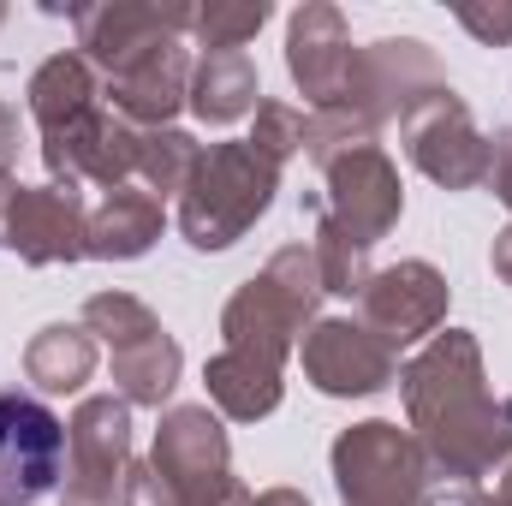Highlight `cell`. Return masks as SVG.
<instances>
[{
	"mask_svg": "<svg viewBox=\"0 0 512 506\" xmlns=\"http://www.w3.org/2000/svg\"><path fill=\"white\" fill-rule=\"evenodd\" d=\"M399 393L429 477L477 489L512 459V399H495L477 334L465 328L435 334L399 370Z\"/></svg>",
	"mask_w": 512,
	"mask_h": 506,
	"instance_id": "cell-1",
	"label": "cell"
},
{
	"mask_svg": "<svg viewBox=\"0 0 512 506\" xmlns=\"http://www.w3.org/2000/svg\"><path fill=\"white\" fill-rule=\"evenodd\" d=\"M245 483L233 477L227 429L209 405H173L161 411L149 465L126 471L120 506H245Z\"/></svg>",
	"mask_w": 512,
	"mask_h": 506,
	"instance_id": "cell-2",
	"label": "cell"
},
{
	"mask_svg": "<svg viewBox=\"0 0 512 506\" xmlns=\"http://www.w3.org/2000/svg\"><path fill=\"white\" fill-rule=\"evenodd\" d=\"M316 304H322V274H316V251L286 245L268 256V268L245 280L227 310H221V340L227 352L262 358L274 370H286L292 346L316 328Z\"/></svg>",
	"mask_w": 512,
	"mask_h": 506,
	"instance_id": "cell-3",
	"label": "cell"
},
{
	"mask_svg": "<svg viewBox=\"0 0 512 506\" xmlns=\"http://www.w3.org/2000/svg\"><path fill=\"white\" fill-rule=\"evenodd\" d=\"M274 191H280V167L262 161L251 143H209L179 197V233L197 251H227L268 215Z\"/></svg>",
	"mask_w": 512,
	"mask_h": 506,
	"instance_id": "cell-4",
	"label": "cell"
},
{
	"mask_svg": "<svg viewBox=\"0 0 512 506\" xmlns=\"http://www.w3.org/2000/svg\"><path fill=\"white\" fill-rule=\"evenodd\" d=\"M334 489L340 506H423L435 477L423 465V447L399 423H352L334 441Z\"/></svg>",
	"mask_w": 512,
	"mask_h": 506,
	"instance_id": "cell-5",
	"label": "cell"
},
{
	"mask_svg": "<svg viewBox=\"0 0 512 506\" xmlns=\"http://www.w3.org/2000/svg\"><path fill=\"white\" fill-rule=\"evenodd\" d=\"M131 471V405L120 393H96L66 423V506H120Z\"/></svg>",
	"mask_w": 512,
	"mask_h": 506,
	"instance_id": "cell-6",
	"label": "cell"
},
{
	"mask_svg": "<svg viewBox=\"0 0 512 506\" xmlns=\"http://www.w3.org/2000/svg\"><path fill=\"white\" fill-rule=\"evenodd\" d=\"M399 137H405V155L417 161V173H429L435 185L447 191H477L489 185V167H495V137H483L471 108L447 90H435L429 102H417L405 120H399Z\"/></svg>",
	"mask_w": 512,
	"mask_h": 506,
	"instance_id": "cell-7",
	"label": "cell"
},
{
	"mask_svg": "<svg viewBox=\"0 0 512 506\" xmlns=\"http://www.w3.org/2000/svg\"><path fill=\"white\" fill-rule=\"evenodd\" d=\"M358 54L352 30L340 18V6L328 0H304L286 24V72L304 90V102L316 114H352L358 102Z\"/></svg>",
	"mask_w": 512,
	"mask_h": 506,
	"instance_id": "cell-8",
	"label": "cell"
},
{
	"mask_svg": "<svg viewBox=\"0 0 512 506\" xmlns=\"http://www.w3.org/2000/svg\"><path fill=\"white\" fill-rule=\"evenodd\" d=\"M66 477V423L30 399L0 387V506H36Z\"/></svg>",
	"mask_w": 512,
	"mask_h": 506,
	"instance_id": "cell-9",
	"label": "cell"
},
{
	"mask_svg": "<svg viewBox=\"0 0 512 506\" xmlns=\"http://www.w3.org/2000/svg\"><path fill=\"white\" fill-rule=\"evenodd\" d=\"M322 179H328L322 221L340 239H352L358 251H370V245H382L387 233H393V221L405 209V191H399V167L382 155V143H364V149L334 155L322 167Z\"/></svg>",
	"mask_w": 512,
	"mask_h": 506,
	"instance_id": "cell-10",
	"label": "cell"
},
{
	"mask_svg": "<svg viewBox=\"0 0 512 506\" xmlns=\"http://www.w3.org/2000/svg\"><path fill=\"white\" fill-rule=\"evenodd\" d=\"M191 18H197V6H185V0H102V6H78L72 12L84 60L102 66L108 78L137 66L149 48L179 42L191 30Z\"/></svg>",
	"mask_w": 512,
	"mask_h": 506,
	"instance_id": "cell-11",
	"label": "cell"
},
{
	"mask_svg": "<svg viewBox=\"0 0 512 506\" xmlns=\"http://www.w3.org/2000/svg\"><path fill=\"white\" fill-rule=\"evenodd\" d=\"M0 245L18 251L30 268L90 256V209L66 185H12L0 203Z\"/></svg>",
	"mask_w": 512,
	"mask_h": 506,
	"instance_id": "cell-12",
	"label": "cell"
},
{
	"mask_svg": "<svg viewBox=\"0 0 512 506\" xmlns=\"http://www.w3.org/2000/svg\"><path fill=\"white\" fill-rule=\"evenodd\" d=\"M42 161H48L54 185H66V191H84V185L120 191L131 173H137V131L114 108L96 102L72 126L42 131Z\"/></svg>",
	"mask_w": 512,
	"mask_h": 506,
	"instance_id": "cell-13",
	"label": "cell"
},
{
	"mask_svg": "<svg viewBox=\"0 0 512 506\" xmlns=\"http://www.w3.org/2000/svg\"><path fill=\"white\" fill-rule=\"evenodd\" d=\"M298 352H304V376L316 381V393H328V399H370V393H382L387 381L399 376V352L387 340H376L364 322H352V316L316 322L298 340Z\"/></svg>",
	"mask_w": 512,
	"mask_h": 506,
	"instance_id": "cell-14",
	"label": "cell"
},
{
	"mask_svg": "<svg viewBox=\"0 0 512 506\" xmlns=\"http://www.w3.org/2000/svg\"><path fill=\"white\" fill-rule=\"evenodd\" d=\"M435 90H447L435 54L411 36H387L370 42L358 54V102H352V120H364L370 131H382L387 120H405L417 102H429Z\"/></svg>",
	"mask_w": 512,
	"mask_h": 506,
	"instance_id": "cell-15",
	"label": "cell"
},
{
	"mask_svg": "<svg viewBox=\"0 0 512 506\" xmlns=\"http://www.w3.org/2000/svg\"><path fill=\"white\" fill-rule=\"evenodd\" d=\"M358 310H364V328L399 352V346H411V340H423L447 322V274L429 268V262L376 268L370 286L358 292Z\"/></svg>",
	"mask_w": 512,
	"mask_h": 506,
	"instance_id": "cell-16",
	"label": "cell"
},
{
	"mask_svg": "<svg viewBox=\"0 0 512 506\" xmlns=\"http://www.w3.org/2000/svg\"><path fill=\"white\" fill-rule=\"evenodd\" d=\"M102 96H108V108H114L131 131L173 126V114L191 102V54H185V42L149 48L137 66H126L120 78L102 84Z\"/></svg>",
	"mask_w": 512,
	"mask_h": 506,
	"instance_id": "cell-17",
	"label": "cell"
},
{
	"mask_svg": "<svg viewBox=\"0 0 512 506\" xmlns=\"http://www.w3.org/2000/svg\"><path fill=\"white\" fill-rule=\"evenodd\" d=\"M161 239V197L149 191H108L102 209H90V245L84 251L102 262H131Z\"/></svg>",
	"mask_w": 512,
	"mask_h": 506,
	"instance_id": "cell-18",
	"label": "cell"
},
{
	"mask_svg": "<svg viewBox=\"0 0 512 506\" xmlns=\"http://www.w3.org/2000/svg\"><path fill=\"white\" fill-rule=\"evenodd\" d=\"M209 399H215V411L221 417H233V423H256V417H268L274 405H280V393H286V381L274 364H262V358H245V352H215L209 358Z\"/></svg>",
	"mask_w": 512,
	"mask_h": 506,
	"instance_id": "cell-19",
	"label": "cell"
},
{
	"mask_svg": "<svg viewBox=\"0 0 512 506\" xmlns=\"http://www.w3.org/2000/svg\"><path fill=\"white\" fill-rule=\"evenodd\" d=\"M256 66L251 54H203L197 66H191V114L203 120V126H233V120H245L256 114Z\"/></svg>",
	"mask_w": 512,
	"mask_h": 506,
	"instance_id": "cell-20",
	"label": "cell"
},
{
	"mask_svg": "<svg viewBox=\"0 0 512 506\" xmlns=\"http://www.w3.org/2000/svg\"><path fill=\"white\" fill-rule=\"evenodd\" d=\"M24 96H30L36 126L60 131L102 102V84H96V66H90L84 54H54V60H42V66L30 72V90H24Z\"/></svg>",
	"mask_w": 512,
	"mask_h": 506,
	"instance_id": "cell-21",
	"label": "cell"
},
{
	"mask_svg": "<svg viewBox=\"0 0 512 506\" xmlns=\"http://www.w3.org/2000/svg\"><path fill=\"white\" fill-rule=\"evenodd\" d=\"M24 376L42 393H78L96 376V334L84 322H48L30 346H24Z\"/></svg>",
	"mask_w": 512,
	"mask_h": 506,
	"instance_id": "cell-22",
	"label": "cell"
},
{
	"mask_svg": "<svg viewBox=\"0 0 512 506\" xmlns=\"http://www.w3.org/2000/svg\"><path fill=\"white\" fill-rule=\"evenodd\" d=\"M179 370H185V352H179V340L161 328V334H149V340L114 352V393H120L126 405H161V399L179 387Z\"/></svg>",
	"mask_w": 512,
	"mask_h": 506,
	"instance_id": "cell-23",
	"label": "cell"
},
{
	"mask_svg": "<svg viewBox=\"0 0 512 506\" xmlns=\"http://www.w3.org/2000/svg\"><path fill=\"white\" fill-rule=\"evenodd\" d=\"M197 155H203V143L179 126L137 131V173H143L149 197H155V191H161V197H185V185H191V173H197Z\"/></svg>",
	"mask_w": 512,
	"mask_h": 506,
	"instance_id": "cell-24",
	"label": "cell"
},
{
	"mask_svg": "<svg viewBox=\"0 0 512 506\" xmlns=\"http://www.w3.org/2000/svg\"><path fill=\"white\" fill-rule=\"evenodd\" d=\"M84 328H90L108 352H120V346H137V340L161 334V316H155L143 298H131V292H96V298L84 304Z\"/></svg>",
	"mask_w": 512,
	"mask_h": 506,
	"instance_id": "cell-25",
	"label": "cell"
},
{
	"mask_svg": "<svg viewBox=\"0 0 512 506\" xmlns=\"http://www.w3.org/2000/svg\"><path fill=\"white\" fill-rule=\"evenodd\" d=\"M262 24H268V0H209L191 18L197 42L209 54H245V42H251Z\"/></svg>",
	"mask_w": 512,
	"mask_h": 506,
	"instance_id": "cell-26",
	"label": "cell"
},
{
	"mask_svg": "<svg viewBox=\"0 0 512 506\" xmlns=\"http://www.w3.org/2000/svg\"><path fill=\"white\" fill-rule=\"evenodd\" d=\"M316 274H322V292L334 298H358L370 286V251H358L352 239H340L328 221H316Z\"/></svg>",
	"mask_w": 512,
	"mask_h": 506,
	"instance_id": "cell-27",
	"label": "cell"
},
{
	"mask_svg": "<svg viewBox=\"0 0 512 506\" xmlns=\"http://www.w3.org/2000/svg\"><path fill=\"white\" fill-rule=\"evenodd\" d=\"M304 126H310V114H298L292 102H256V131L245 143H251L262 161L286 167V161L304 149Z\"/></svg>",
	"mask_w": 512,
	"mask_h": 506,
	"instance_id": "cell-28",
	"label": "cell"
},
{
	"mask_svg": "<svg viewBox=\"0 0 512 506\" xmlns=\"http://www.w3.org/2000/svg\"><path fill=\"white\" fill-rule=\"evenodd\" d=\"M453 18L483 42V48H507L512 42V0L507 6H483V0H459L453 6Z\"/></svg>",
	"mask_w": 512,
	"mask_h": 506,
	"instance_id": "cell-29",
	"label": "cell"
},
{
	"mask_svg": "<svg viewBox=\"0 0 512 506\" xmlns=\"http://www.w3.org/2000/svg\"><path fill=\"white\" fill-rule=\"evenodd\" d=\"M489 185H495V197L512 209V131H495V167H489Z\"/></svg>",
	"mask_w": 512,
	"mask_h": 506,
	"instance_id": "cell-30",
	"label": "cell"
},
{
	"mask_svg": "<svg viewBox=\"0 0 512 506\" xmlns=\"http://www.w3.org/2000/svg\"><path fill=\"white\" fill-rule=\"evenodd\" d=\"M12 161H18V114L0 102V179H12Z\"/></svg>",
	"mask_w": 512,
	"mask_h": 506,
	"instance_id": "cell-31",
	"label": "cell"
},
{
	"mask_svg": "<svg viewBox=\"0 0 512 506\" xmlns=\"http://www.w3.org/2000/svg\"><path fill=\"white\" fill-rule=\"evenodd\" d=\"M447 506H507V495H489V489H459V495H447Z\"/></svg>",
	"mask_w": 512,
	"mask_h": 506,
	"instance_id": "cell-32",
	"label": "cell"
},
{
	"mask_svg": "<svg viewBox=\"0 0 512 506\" xmlns=\"http://www.w3.org/2000/svg\"><path fill=\"white\" fill-rule=\"evenodd\" d=\"M245 506H310V501H304L298 489H262V495H256V501H245Z\"/></svg>",
	"mask_w": 512,
	"mask_h": 506,
	"instance_id": "cell-33",
	"label": "cell"
},
{
	"mask_svg": "<svg viewBox=\"0 0 512 506\" xmlns=\"http://www.w3.org/2000/svg\"><path fill=\"white\" fill-rule=\"evenodd\" d=\"M6 191H12V179H0V203H6Z\"/></svg>",
	"mask_w": 512,
	"mask_h": 506,
	"instance_id": "cell-34",
	"label": "cell"
},
{
	"mask_svg": "<svg viewBox=\"0 0 512 506\" xmlns=\"http://www.w3.org/2000/svg\"><path fill=\"white\" fill-rule=\"evenodd\" d=\"M501 495H507V506H512V471H507V489H501Z\"/></svg>",
	"mask_w": 512,
	"mask_h": 506,
	"instance_id": "cell-35",
	"label": "cell"
},
{
	"mask_svg": "<svg viewBox=\"0 0 512 506\" xmlns=\"http://www.w3.org/2000/svg\"><path fill=\"white\" fill-rule=\"evenodd\" d=\"M0 18H6V6H0Z\"/></svg>",
	"mask_w": 512,
	"mask_h": 506,
	"instance_id": "cell-36",
	"label": "cell"
}]
</instances>
